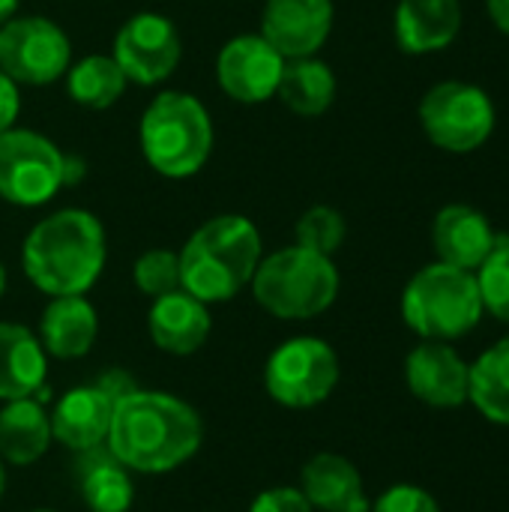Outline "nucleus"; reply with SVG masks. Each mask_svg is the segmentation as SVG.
<instances>
[{"label": "nucleus", "mask_w": 509, "mask_h": 512, "mask_svg": "<svg viewBox=\"0 0 509 512\" xmlns=\"http://www.w3.org/2000/svg\"><path fill=\"white\" fill-rule=\"evenodd\" d=\"M198 411L162 390H135L114 405L108 453L135 474H171L201 450Z\"/></svg>", "instance_id": "obj_1"}, {"label": "nucleus", "mask_w": 509, "mask_h": 512, "mask_svg": "<svg viewBox=\"0 0 509 512\" xmlns=\"http://www.w3.org/2000/svg\"><path fill=\"white\" fill-rule=\"evenodd\" d=\"M51 420L36 396L3 402L0 408V459L27 468L51 447Z\"/></svg>", "instance_id": "obj_22"}, {"label": "nucleus", "mask_w": 509, "mask_h": 512, "mask_svg": "<svg viewBox=\"0 0 509 512\" xmlns=\"http://www.w3.org/2000/svg\"><path fill=\"white\" fill-rule=\"evenodd\" d=\"M6 294V267L0 264V297Z\"/></svg>", "instance_id": "obj_38"}, {"label": "nucleus", "mask_w": 509, "mask_h": 512, "mask_svg": "<svg viewBox=\"0 0 509 512\" xmlns=\"http://www.w3.org/2000/svg\"><path fill=\"white\" fill-rule=\"evenodd\" d=\"M93 384H99L111 399H114V405L123 399V396H129V393H135L138 390V384L132 381V375H126L123 369H108L105 375H99Z\"/></svg>", "instance_id": "obj_33"}, {"label": "nucleus", "mask_w": 509, "mask_h": 512, "mask_svg": "<svg viewBox=\"0 0 509 512\" xmlns=\"http://www.w3.org/2000/svg\"><path fill=\"white\" fill-rule=\"evenodd\" d=\"M486 6H489V15H492V21L509 33V0H486Z\"/></svg>", "instance_id": "obj_35"}, {"label": "nucleus", "mask_w": 509, "mask_h": 512, "mask_svg": "<svg viewBox=\"0 0 509 512\" xmlns=\"http://www.w3.org/2000/svg\"><path fill=\"white\" fill-rule=\"evenodd\" d=\"M276 99L300 117H318L336 99V75L318 57L285 60Z\"/></svg>", "instance_id": "obj_24"}, {"label": "nucleus", "mask_w": 509, "mask_h": 512, "mask_svg": "<svg viewBox=\"0 0 509 512\" xmlns=\"http://www.w3.org/2000/svg\"><path fill=\"white\" fill-rule=\"evenodd\" d=\"M72 66L66 30L45 15H21L0 24V72L15 84L45 87Z\"/></svg>", "instance_id": "obj_9"}, {"label": "nucleus", "mask_w": 509, "mask_h": 512, "mask_svg": "<svg viewBox=\"0 0 509 512\" xmlns=\"http://www.w3.org/2000/svg\"><path fill=\"white\" fill-rule=\"evenodd\" d=\"M483 309L509 324V237H498L489 258L477 267Z\"/></svg>", "instance_id": "obj_28"}, {"label": "nucleus", "mask_w": 509, "mask_h": 512, "mask_svg": "<svg viewBox=\"0 0 509 512\" xmlns=\"http://www.w3.org/2000/svg\"><path fill=\"white\" fill-rule=\"evenodd\" d=\"M180 255V285L201 303H228L249 288L264 243L252 219L240 213H222L207 219L186 240Z\"/></svg>", "instance_id": "obj_3"}, {"label": "nucleus", "mask_w": 509, "mask_h": 512, "mask_svg": "<svg viewBox=\"0 0 509 512\" xmlns=\"http://www.w3.org/2000/svg\"><path fill=\"white\" fill-rule=\"evenodd\" d=\"M477 411L498 426H509V336L495 342L471 366V396Z\"/></svg>", "instance_id": "obj_26"}, {"label": "nucleus", "mask_w": 509, "mask_h": 512, "mask_svg": "<svg viewBox=\"0 0 509 512\" xmlns=\"http://www.w3.org/2000/svg\"><path fill=\"white\" fill-rule=\"evenodd\" d=\"M420 123L429 141L450 153H471L495 129V105L486 90L465 81H441L420 102Z\"/></svg>", "instance_id": "obj_10"}, {"label": "nucleus", "mask_w": 509, "mask_h": 512, "mask_svg": "<svg viewBox=\"0 0 509 512\" xmlns=\"http://www.w3.org/2000/svg\"><path fill=\"white\" fill-rule=\"evenodd\" d=\"M6 492V468H3V459H0V498Z\"/></svg>", "instance_id": "obj_37"}, {"label": "nucleus", "mask_w": 509, "mask_h": 512, "mask_svg": "<svg viewBox=\"0 0 509 512\" xmlns=\"http://www.w3.org/2000/svg\"><path fill=\"white\" fill-rule=\"evenodd\" d=\"M63 78H66L69 99L90 111L111 108L129 84L111 54H87L78 63H72Z\"/></svg>", "instance_id": "obj_25"}, {"label": "nucleus", "mask_w": 509, "mask_h": 512, "mask_svg": "<svg viewBox=\"0 0 509 512\" xmlns=\"http://www.w3.org/2000/svg\"><path fill=\"white\" fill-rule=\"evenodd\" d=\"M105 258V228L81 207H66L39 219L21 246L24 276L48 297L87 294L102 276Z\"/></svg>", "instance_id": "obj_2"}, {"label": "nucleus", "mask_w": 509, "mask_h": 512, "mask_svg": "<svg viewBox=\"0 0 509 512\" xmlns=\"http://www.w3.org/2000/svg\"><path fill=\"white\" fill-rule=\"evenodd\" d=\"M372 512H441V507L426 489L411 486V483H399V486H390L375 501Z\"/></svg>", "instance_id": "obj_30"}, {"label": "nucleus", "mask_w": 509, "mask_h": 512, "mask_svg": "<svg viewBox=\"0 0 509 512\" xmlns=\"http://www.w3.org/2000/svg\"><path fill=\"white\" fill-rule=\"evenodd\" d=\"M78 489L81 501L90 512H129L135 501V486L129 477V468H123L108 447H96L87 453H78Z\"/></svg>", "instance_id": "obj_23"}, {"label": "nucleus", "mask_w": 509, "mask_h": 512, "mask_svg": "<svg viewBox=\"0 0 509 512\" xmlns=\"http://www.w3.org/2000/svg\"><path fill=\"white\" fill-rule=\"evenodd\" d=\"M213 138L204 102L183 90L159 93L138 123V144L147 165L168 180L195 177L213 153Z\"/></svg>", "instance_id": "obj_4"}, {"label": "nucleus", "mask_w": 509, "mask_h": 512, "mask_svg": "<svg viewBox=\"0 0 509 512\" xmlns=\"http://www.w3.org/2000/svg\"><path fill=\"white\" fill-rule=\"evenodd\" d=\"M15 9H18V0H0V24L15 18Z\"/></svg>", "instance_id": "obj_36"}, {"label": "nucleus", "mask_w": 509, "mask_h": 512, "mask_svg": "<svg viewBox=\"0 0 509 512\" xmlns=\"http://www.w3.org/2000/svg\"><path fill=\"white\" fill-rule=\"evenodd\" d=\"M99 336V315L84 294L51 297L39 318V342L54 360H81Z\"/></svg>", "instance_id": "obj_18"}, {"label": "nucleus", "mask_w": 509, "mask_h": 512, "mask_svg": "<svg viewBox=\"0 0 509 512\" xmlns=\"http://www.w3.org/2000/svg\"><path fill=\"white\" fill-rule=\"evenodd\" d=\"M132 282L144 297H165L180 291V255L171 249H147L132 267Z\"/></svg>", "instance_id": "obj_29"}, {"label": "nucleus", "mask_w": 509, "mask_h": 512, "mask_svg": "<svg viewBox=\"0 0 509 512\" xmlns=\"http://www.w3.org/2000/svg\"><path fill=\"white\" fill-rule=\"evenodd\" d=\"M432 240L444 264L474 273L495 249L498 234L480 210L468 204H450L435 216Z\"/></svg>", "instance_id": "obj_17"}, {"label": "nucleus", "mask_w": 509, "mask_h": 512, "mask_svg": "<svg viewBox=\"0 0 509 512\" xmlns=\"http://www.w3.org/2000/svg\"><path fill=\"white\" fill-rule=\"evenodd\" d=\"M210 309L207 303L195 300L189 291H171L165 297H156L147 312V330L159 351L171 357H189L204 348L210 339Z\"/></svg>", "instance_id": "obj_16"}, {"label": "nucleus", "mask_w": 509, "mask_h": 512, "mask_svg": "<svg viewBox=\"0 0 509 512\" xmlns=\"http://www.w3.org/2000/svg\"><path fill=\"white\" fill-rule=\"evenodd\" d=\"M345 234H348L345 216L336 207H327V204L309 207L294 225L297 246L312 249L318 255H327V258H333V252H339V246L345 243Z\"/></svg>", "instance_id": "obj_27"}, {"label": "nucleus", "mask_w": 509, "mask_h": 512, "mask_svg": "<svg viewBox=\"0 0 509 512\" xmlns=\"http://www.w3.org/2000/svg\"><path fill=\"white\" fill-rule=\"evenodd\" d=\"M249 512H315L312 504L306 501V495L300 489H291V486H276V489H267L261 492Z\"/></svg>", "instance_id": "obj_31"}, {"label": "nucleus", "mask_w": 509, "mask_h": 512, "mask_svg": "<svg viewBox=\"0 0 509 512\" xmlns=\"http://www.w3.org/2000/svg\"><path fill=\"white\" fill-rule=\"evenodd\" d=\"M282 69L285 57L261 33L228 39L216 57V81L222 93L240 105H261L273 99Z\"/></svg>", "instance_id": "obj_12"}, {"label": "nucleus", "mask_w": 509, "mask_h": 512, "mask_svg": "<svg viewBox=\"0 0 509 512\" xmlns=\"http://www.w3.org/2000/svg\"><path fill=\"white\" fill-rule=\"evenodd\" d=\"M63 189V150L33 129L0 132V201L42 207Z\"/></svg>", "instance_id": "obj_8"}, {"label": "nucleus", "mask_w": 509, "mask_h": 512, "mask_svg": "<svg viewBox=\"0 0 509 512\" xmlns=\"http://www.w3.org/2000/svg\"><path fill=\"white\" fill-rule=\"evenodd\" d=\"M483 312L477 276L444 261L423 267L402 294L405 324L429 342H453L471 333Z\"/></svg>", "instance_id": "obj_6"}, {"label": "nucleus", "mask_w": 509, "mask_h": 512, "mask_svg": "<svg viewBox=\"0 0 509 512\" xmlns=\"http://www.w3.org/2000/svg\"><path fill=\"white\" fill-rule=\"evenodd\" d=\"M408 390L432 408H459L471 396V366L447 342H423L405 360Z\"/></svg>", "instance_id": "obj_14"}, {"label": "nucleus", "mask_w": 509, "mask_h": 512, "mask_svg": "<svg viewBox=\"0 0 509 512\" xmlns=\"http://www.w3.org/2000/svg\"><path fill=\"white\" fill-rule=\"evenodd\" d=\"M87 174V165L81 156H72V153H63V186H75L81 183Z\"/></svg>", "instance_id": "obj_34"}, {"label": "nucleus", "mask_w": 509, "mask_h": 512, "mask_svg": "<svg viewBox=\"0 0 509 512\" xmlns=\"http://www.w3.org/2000/svg\"><path fill=\"white\" fill-rule=\"evenodd\" d=\"M249 288L255 303L273 318L309 321L336 303L339 270L333 258L294 243L261 258Z\"/></svg>", "instance_id": "obj_5"}, {"label": "nucleus", "mask_w": 509, "mask_h": 512, "mask_svg": "<svg viewBox=\"0 0 509 512\" xmlns=\"http://www.w3.org/2000/svg\"><path fill=\"white\" fill-rule=\"evenodd\" d=\"M300 492L321 512L369 510L363 477L351 459L339 453H318L306 462L300 474Z\"/></svg>", "instance_id": "obj_20"}, {"label": "nucleus", "mask_w": 509, "mask_h": 512, "mask_svg": "<svg viewBox=\"0 0 509 512\" xmlns=\"http://www.w3.org/2000/svg\"><path fill=\"white\" fill-rule=\"evenodd\" d=\"M459 27V0H402L396 9V39L408 54H432L447 48Z\"/></svg>", "instance_id": "obj_21"}, {"label": "nucleus", "mask_w": 509, "mask_h": 512, "mask_svg": "<svg viewBox=\"0 0 509 512\" xmlns=\"http://www.w3.org/2000/svg\"><path fill=\"white\" fill-rule=\"evenodd\" d=\"M114 399L99 384H84L69 393H63L51 411V438L72 450L87 453L96 447H105L108 429H111Z\"/></svg>", "instance_id": "obj_15"}, {"label": "nucleus", "mask_w": 509, "mask_h": 512, "mask_svg": "<svg viewBox=\"0 0 509 512\" xmlns=\"http://www.w3.org/2000/svg\"><path fill=\"white\" fill-rule=\"evenodd\" d=\"M48 354L33 330L0 321V402L30 399L45 390Z\"/></svg>", "instance_id": "obj_19"}, {"label": "nucleus", "mask_w": 509, "mask_h": 512, "mask_svg": "<svg viewBox=\"0 0 509 512\" xmlns=\"http://www.w3.org/2000/svg\"><path fill=\"white\" fill-rule=\"evenodd\" d=\"M333 30V0H267L261 36L285 57H315Z\"/></svg>", "instance_id": "obj_13"}, {"label": "nucleus", "mask_w": 509, "mask_h": 512, "mask_svg": "<svg viewBox=\"0 0 509 512\" xmlns=\"http://www.w3.org/2000/svg\"><path fill=\"white\" fill-rule=\"evenodd\" d=\"M339 375V357L324 339L294 336L267 357L264 387L282 408L306 411L333 396Z\"/></svg>", "instance_id": "obj_7"}, {"label": "nucleus", "mask_w": 509, "mask_h": 512, "mask_svg": "<svg viewBox=\"0 0 509 512\" xmlns=\"http://www.w3.org/2000/svg\"><path fill=\"white\" fill-rule=\"evenodd\" d=\"M351 512H369V510H351Z\"/></svg>", "instance_id": "obj_40"}, {"label": "nucleus", "mask_w": 509, "mask_h": 512, "mask_svg": "<svg viewBox=\"0 0 509 512\" xmlns=\"http://www.w3.org/2000/svg\"><path fill=\"white\" fill-rule=\"evenodd\" d=\"M183 54L177 24L159 12H138L114 33L111 57L123 69L126 81L153 87L174 75Z\"/></svg>", "instance_id": "obj_11"}, {"label": "nucleus", "mask_w": 509, "mask_h": 512, "mask_svg": "<svg viewBox=\"0 0 509 512\" xmlns=\"http://www.w3.org/2000/svg\"><path fill=\"white\" fill-rule=\"evenodd\" d=\"M18 111H21L18 84L0 72V132H6V129H12V126H15Z\"/></svg>", "instance_id": "obj_32"}, {"label": "nucleus", "mask_w": 509, "mask_h": 512, "mask_svg": "<svg viewBox=\"0 0 509 512\" xmlns=\"http://www.w3.org/2000/svg\"><path fill=\"white\" fill-rule=\"evenodd\" d=\"M33 512H54V510H33Z\"/></svg>", "instance_id": "obj_39"}]
</instances>
